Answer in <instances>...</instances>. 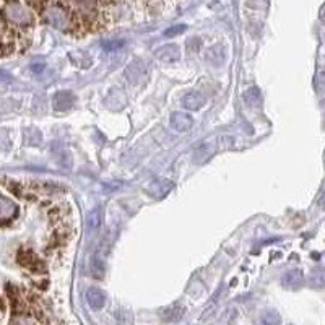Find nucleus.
Wrapping results in <instances>:
<instances>
[{
  "label": "nucleus",
  "instance_id": "nucleus-1",
  "mask_svg": "<svg viewBox=\"0 0 325 325\" xmlns=\"http://www.w3.org/2000/svg\"><path fill=\"white\" fill-rule=\"evenodd\" d=\"M33 7L51 26L59 31L78 34L80 25L68 0H37V4H33Z\"/></svg>",
  "mask_w": 325,
  "mask_h": 325
},
{
  "label": "nucleus",
  "instance_id": "nucleus-2",
  "mask_svg": "<svg viewBox=\"0 0 325 325\" xmlns=\"http://www.w3.org/2000/svg\"><path fill=\"white\" fill-rule=\"evenodd\" d=\"M174 187V182L169 181V179H162V177H158L148 184V187L145 189V192L148 193L151 198H162L166 197L169 192L173 190Z\"/></svg>",
  "mask_w": 325,
  "mask_h": 325
},
{
  "label": "nucleus",
  "instance_id": "nucleus-3",
  "mask_svg": "<svg viewBox=\"0 0 325 325\" xmlns=\"http://www.w3.org/2000/svg\"><path fill=\"white\" fill-rule=\"evenodd\" d=\"M154 56L165 64H173V62H177L181 59V49L176 44H165L154 51Z\"/></svg>",
  "mask_w": 325,
  "mask_h": 325
},
{
  "label": "nucleus",
  "instance_id": "nucleus-4",
  "mask_svg": "<svg viewBox=\"0 0 325 325\" xmlns=\"http://www.w3.org/2000/svg\"><path fill=\"white\" fill-rule=\"evenodd\" d=\"M281 285L286 290L296 291L304 285V273L299 268H293L290 272H286L281 278Z\"/></svg>",
  "mask_w": 325,
  "mask_h": 325
},
{
  "label": "nucleus",
  "instance_id": "nucleus-5",
  "mask_svg": "<svg viewBox=\"0 0 325 325\" xmlns=\"http://www.w3.org/2000/svg\"><path fill=\"white\" fill-rule=\"evenodd\" d=\"M145 72H146V64L140 59L132 60L126 68L127 78L132 83H140L143 80V76H145Z\"/></svg>",
  "mask_w": 325,
  "mask_h": 325
},
{
  "label": "nucleus",
  "instance_id": "nucleus-6",
  "mask_svg": "<svg viewBox=\"0 0 325 325\" xmlns=\"http://www.w3.org/2000/svg\"><path fill=\"white\" fill-rule=\"evenodd\" d=\"M52 104L56 111H67L73 107L75 104V96L70 91H57L52 98Z\"/></svg>",
  "mask_w": 325,
  "mask_h": 325
},
{
  "label": "nucleus",
  "instance_id": "nucleus-7",
  "mask_svg": "<svg viewBox=\"0 0 325 325\" xmlns=\"http://www.w3.org/2000/svg\"><path fill=\"white\" fill-rule=\"evenodd\" d=\"M171 126L177 132H187L193 126V117L187 112H173L171 114Z\"/></svg>",
  "mask_w": 325,
  "mask_h": 325
},
{
  "label": "nucleus",
  "instance_id": "nucleus-8",
  "mask_svg": "<svg viewBox=\"0 0 325 325\" xmlns=\"http://www.w3.org/2000/svg\"><path fill=\"white\" fill-rule=\"evenodd\" d=\"M85 298H87L88 306L91 309H95V311L103 309L106 304V293L99 288H88L87 293H85Z\"/></svg>",
  "mask_w": 325,
  "mask_h": 325
},
{
  "label": "nucleus",
  "instance_id": "nucleus-9",
  "mask_svg": "<svg viewBox=\"0 0 325 325\" xmlns=\"http://www.w3.org/2000/svg\"><path fill=\"white\" fill-rule=\"evenodd\" d=\"M18 262L28 270H33V272H39V270H43V265H41L43 262L37 259V255L34 252H31V251H21L18 254Z\"/></svg>",
  "mask_w": 325,
  "mask_h": 325
},
{
  "label": "nucleus",
  "instance_id": "nucleus-10",
  "mask_svg": "<svg viewBox=\"0 0 325 325\" xmlns=\"http://www.w3.org/2000/svg\"><path fill=\"white\" fill-rule=\"evenodd\" d=\"M205 96L202 95V93H198V91H190L187 93V95L184 96L182 99V104L185 109H189V111H198V109H202V107L205 106Z\"/></svg>",
  "mask_w": 325,
  "mask_h": 325
},
{
  "label": "nucleus",
  "instance_id": "nucleus-11",
  "mask_svg": "<svg viewBox=\"0 0 325 325\" xmlns=\"http://www.w3.org/2000/svg\"><path fill=\"white\" fill-rule=\"evenodd\" d=\"M185 314V307L181 306V304H173L166 309H162L161 312V319L165 322H177L181 320Z\"/></svg>",
  "mask_w": 325,
  "mask_h": 325
},
{
  "label": "nucleus",
  "instance_id": "nucleus-12",
  "mask_svg": "<svg viewBox=\"0 0 325 325\" xmlns=\"http://www.w3.org/2000/svg\"><path fill=\"white\" fill-rule=\"evenodd\" d=\"M205 59H207L208 64H212L213 67H220L224 62V48L221 44L212 46V48L207 51Z\"/></svg>",
  "mask_w": 325,
  "mask_h": 325
},
{
  "label": "nucleus",
  "instance_id": "nucleus-13",
  "mask_svg": "<svg viewBox=\"0 0 325 325\" xmlns=\"http://www.w3.org/2000/svg\"><path fill=\"white\" fill-rule=\"evenodd\" d=\"M215 153V146L212 143H204L200 145L198 148L193 151V162H197V165H202L205 162L208 158H212Z\"/></svg>",
  "mask_w": 325,
  "mask_h": 325
},
{
  "label": "nucleus",
  "instance_id": "nucleus-14",
  "mask_svg": "<svg viewBox=\"0 0 325 325\" xmlns=\"http://www.w3.org/2000/svg\"><path fill=\"white\" fill-rule=\"evenodd\" d=\"M259 325H281V317L273 309H267L260 314Z\"/></svg>",
  "mask_w": 325,
  "mask_h": 325
},
{
  "label": "nucleus",
  "instance_id": "nucleus-15",
  "mask_svg": "<svg viewBox=\"0 0 325 325\" xmlns=\"http://www.w3.org/2000/svg\"><path fill=\"white\" fill-rule=\"evenodd\" d=\"M103 224V213L101 208H95L88 216H87V228L88 231H96Z\"/></svg>",
  "mask_w": 325,
  "mask_h": 325
},
{
  "label": "nucleus",
  "instance_id": "nucleus-16",
  "mask_svg": "<svg viewBox=\"0 0 325 325\" xmlns=\"http://www.w3.org/2000/svg\"><path fill=\"white\" fill-rule=\"evenodd\" d=\"M309 286L315 290L325 288V270L323 268H317L309 275Z\"/></svg>",
  "mask_w": 325,
  "mask_h": 325
},
{
  "label": "nucleus",
  "instance_id": "nucleus-17",
  "mask_svg": "<svg viewBox=\"0 0 325 325\" xmlns=\"http://www.w3.org/2000/svg\"><path fill=\"white\" fill-rule=\"evenodd\" d=\"M244 99L251 107H259L260 103H262V96H260L259 88H249V90H247L244 93Z\"/></svg>",
  "mask_w": 325,
  "mask_h": 325
},
{
  "label": "nucleus",
  "instance_id": "nucleus-18",
  "mask_svg": "<svg viewBox=\"0 0 325 325\" xmlns=\"http://www.w3.org/2000/svg\"><path fill=\"white\" fill-rule=\"evenodd\" d=\"M185 49H187V52L190 54V56L200 52V49H202V39H200V37H195V36L189 37L187 43H185Z\"/></svg>",
  "mask_w": 325,
  "mask_h": 325
},
{
  "label": "nucleus",
  "instance_id": "nucleus-19",
  "mask_svg": "<svg viewBox=\"0 0 325 325\" xmlns=\"http://www.w3.org/2000/svg\"><path fill=\"white\" fill-rule=\"evenodd\" d=\"M185 29H187V26H185V25H176V26H171V28H169L165 34H166L168 37H174V36L182 34Z\"/></svg>",
  "mask_w": 325,
  "mask_h": 325
},
{
  "label": "nucleus",
  "instance_id": "nucleus-20",
  "mask_svg": "<svg viewBox=\"0 0 325 325\" xmlns=\"http://www.w3.org/2000/svg\"><path fill=\"white\" fill-rule=\"evenodd\" d=\"M124 46V41H107V43H104L103 44V49L104 51H117V49H120Z\"/></svg>",
  "mask_w": 325,
  "mask_h": 325
},
{
  "label": "nucleus",
  "instance_id": "nucleus-21",
  "mask_svg": "<svg viewBox=\"0 0 325 325\" xmlns=\"http://www.w3.org/2000/svg\"><path fill=\"white\" fill-rule=\"evenodd\" d=\"M317 90L319 91H325V72L319 75V78H317Z\"/></svg>",
  "mask_w": 325,
  "mask_h": 325
},
{
  "label": "nucleus",
  "instance_id": "nucleus-22",
  "mask_svg": "<svg viewBox=\"0 0 325 325\" xmlns=\"http://www.w3.org/2000/svg\"><path fill=\"white\" fill-rule=\"evenodd\" d=\"M317 205H319V208H322V210H325V185L319 195V200H317Z\"/></svg>",
  "mask_w": 325,
  "mask_h": 325
},
{
  "label": "nucleus",
  "instance_id": "nucleus-23",
  "mask_svg": "<svg viewBox=\"0 0 325 325\" xmlns=\"http://www.w3.org/2000/svg\"><path fill=\"white\" fill-rule=\"evenodd\" d=\"M320 20H322V21L325 23V7H323V9H322V12H320Z\"/></svg>",
  "mask_w": 325,
  "mask_h": 325
}]
</instances>
